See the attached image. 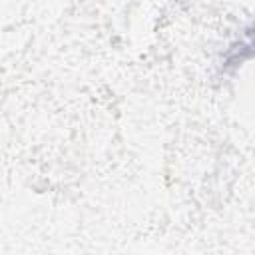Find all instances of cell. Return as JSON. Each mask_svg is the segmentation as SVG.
<instances>
[{
  "label": "cell",
  "instance_id": "obj_1",
  "mask_svg": "<svg viewBox=\"0 0 255 255\" xmlns=\"http://www.w3.org/2000/svg\"><path fill=\"white\" fill-rule=\"evenodd\" d=\"M251 60H255V16L235 32L221 52L217 60V80L233 76Z\"/></svg>",
  "mask_w": 255,
  "mask_h": 255
}]
</instances>
